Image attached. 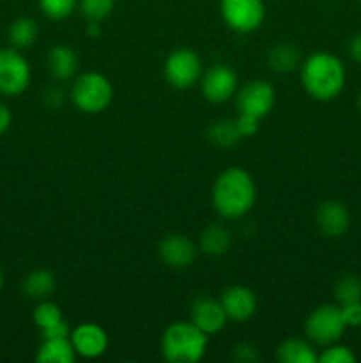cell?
I'll return each mask as SVG.
<instances>
[{
    "label": "cell",
    "instance_id": "obj_1",
    "mask_svg": "<svg viewBox=\"0 0 361 363\" xmlns=\"http://www.w3.org/2000/svg\"><path fill=\"white\" fill-rule=\"evenodd\" d=\"M257 201V186L248 170L230 167L223 170L212 186L214 211L225 220L243 218Z\"/></svg>",
    "mask_w": 361,
    "mask_h": 363
},
{
    "label": "cell",
    "instance_id": "obj_2",
    "mask_svg": "<svg viewBox=\"0 0 361 363\" xmlns=\"http://www.w3.org/2000/svg\"><path fill=\"white\" fill-rule=\"evenodd\" d=\"M301 84L317 101H331L345 87V66L329 52H315L301 64Z\"/></svg>",
    "mask_w": 361,
    "mask_h": 363
},
{
    "label": "cell",
    "instance_id": "obj_3",
    "mask_svg": "<svg viewBox=\"0 0 361 363\" xmlns=\"http://www.w3.org/2000/svg\"><path fill=\"white\" fill-rule=\"evenodd\" d=\"M209 335L191 321H176L161 335V354L170 363H197L207 353Z\"/></svg>",
    "mask_w": 361,
    "mask_h": 363
},
{
    "label": "cell",
    "instance_id": "obj_4",
    "mask_svg": "<svg viewBox=\"0 0 361 363\" xmlns=\"http://www.w3.org/2000/svg\"><path fill=\"white\" fill-rule=\"evenodd\" d=\"M113 99V85L108 77L98 71H87L74 80L71 101L84 113H101Z\"/></svg>",
    "mask_w": 361,
    "mask_h": 363
},
{
    "label": "cell",
    "instance_id": "obj_5",
    "mask_svg": "<svg viewBox=\"0 0 361 363\" xmlns=\"http://www.w3.org/2000/svg\"><path fill=\"white\" fill-rule=\"evenodd\" d=\"M345 328L347 325L343 321L342 308L329 303L319 305L308 314L306 321H304V333H306L308 340L321 347L338 342Z\"/></svg>",
    "mask_w": 361,
    "mask_h": 363
},
{
    "label": "cell",
    "instance_id": "obj_6",
    "mask_svg": "<svg viewBox=\"0 0 361 363\" xmlns=\"http://www.w3.org/2000/svg\"><path fill=\"white\" fill-rule=\"evenodd\" d=\"M219 13L234 32L250 34L264 23L265 4L264 0H219Z\"/></svg>",
    "mask_w": 361,
    "mask_h": 363
},
{
    "label": "cell",
    "instance_id": "obj_7",
    "mask_svg": "<svg viewBox=\"0 0 361 363\" xmlns=\"http://www.w3.org/2000/svg\"><path fill=\"white\" fill-rule=\"evenodd\" d=\"M166 82L176 89H190L198 84L204 74L202 60L198 53L191 48H177L166 57L163 67Z\"/></svg>",
    "mask_w": 361,
    "mask_h": 363
},
{
    "label": "cell",
    "instance_id": "obj_8",
    "mask_svg": "<svg viewBox=\"0 0 361 363\" xmlns=\"http://www.w3.org/2000/svg\"><path fill=\"white\" fill-rule=\"evenodd\" d=\"M30 64L16 48L0 50V94H23L30 85Z\"/></svg>",
    "mask_w": 361,
    "mask_h": 363
},
{
    "label": "cell",
    "instance_id": "obj_9",
    "mask_svg": "<svg viewBox=\"0 0 361 363\" xmlns=\"http://www.w3.org/2000/svg\"><path fill=\"white\" fill-rule=\"evenodd\" d=\"M275 87L265 80H251L237 91L236 106L239 113H250L262 119L275 108Z\"/></svg>",
    "mask_w": 361,
    "mask_h": 363
},
{
    "label": "cell",
    "instance_id": "obj_10",
    "mask_svg": "<svg viewBox=\"0 0 361 363\" xmlns=\"http://www.w3.org/2000/svg\"><path fill=\"white\" fill-rule=\"evenodd\" d=\"M237 85H239V80H237L236 71L223 64L212 66L200 78L202 94L211 103L229 101L236 96Z\"/></svg>",
    "mask_w": 361,
    "mask_h": 363
},
{
    "label": "cell",
    "instance_id": "obj_11",
    "mask_svg": "<svg viewBox=\"0 0 361 363\" xmlns=\"http://www.w3.org/2000/svg\"><path fill=\"white\" fill-rule=\"evenodd\" d=\"M69 339L78 357L87 358V360L101 358L108 351L110 346L108 333L96 323H81V325H78L76 328L71 330Z\"/></svg>",
    "mask_w": 361,
    "mask_h": 363
},
{
    "label": "cell",
    "instance_id": "obj_12",
    "mask_svg": "<svg viewBox=\"0 0 361 363\" xmlns=\"http://www.w3.org/2000/svg\"><path fill=\"white\" fill-rule=\"evenodd\" d=\"M190 321L205 335H216L222 332L229 323L222 301L211 296H198L191 303Z\"/></svg>",
    "mask_w": 361,
    "mask_h": 363
},
{
    "label": "cell",
    "instance_id": "obj_13",
    "mask_svg": "<svg viewBox=\"0 0 361 363\" xmlns=\"http://www.w3.org/2000/svg\"><path fill=\"white\" fill-rule=\"evenodd\" d=\"M159 259L172 269H186L195 262L198 248L184 234H168L159 241Z\"/></svg>",
    "mask_w": 361,
    "mask_h": 363
},
{
    "label": "cell",
    "instance_id": "obj_14",
    "mask_svg": "<svg viewBox=\"0 0 361 363\" xmlns=\"http://www.w3.org/2000/svg\"><path fill=\"white\" fill-rule=\"evenodd\" d=\"M223 308L229 318V321L234 323H246L257 312V298L255 293L246 286H230L222 293Z\"/></svg>",
    "mask_w": 361,
    "mask_h": 363
},
{
    "label": "cell",
    "instance_id": "obj_15",
    "mask_svg": "<svg viewBox=\"0 0 361 363\" xmlns=\"http://www.w3.org/2000/svg\"><path fill=\"white\" fill-rule=\"evenodd\" d=\"M315 222L324 236L340 238L349 230L350 213L340 201H326L319 206Z\"/></svg>",
    "mask_w": 361,
    "mask_h": 363
},
{
    "label": "cell",
    "instance_id": "obj_16",
    "mask_svg": "<svg viewBox=\"0 0 361 363\" xmlns=\"http://www.w3.org/2000/svg\"><path fill=\"white\" fill-rule=\"evenodd\" d=\"M78 64H80V60H78L76 52L67 45L53 46L48 52V57H46V67H48L50 74L59 82L74 78L78 71Z\"/></svg>",
    "mask_w": 361,
    "mask_h": 363
},
{
    "label": "cell",
    "instance_id": "obj_17",
    "mask_svg": "<svg viewBox=\"0 0 361 363\" xmlns=\"http://www.w3.org/2000/svg\"><path fill=\"white\" fill-rule=\"evenodd\" d=\"M230 247H232V234L222 223H211L202 230L198 248L209 257L225 255L230 250Z\"/></svg>",
    "mask_w": 361,
    "mask_h": 363
},
{
    "label": "cell",
    "instance_id": "obj_18",
    "mask_svg": "<svg viewBox=\"0 0 361 363\" xmlns=\"http://www.w3.org/2000/svg\"><path fill=\"white\" fill-rule=\"evenodd\" d=\"M23 294L30 300L42 301L48 300L57 287V279L50 269L38 268L32 269L27 277L23 279Z\"/></svg>",
    "mask_w": 361,
    "mask_h": 363
},
{
    "label": "cell",
    "instance_id": "obj_19",
    "mask_svg": "<svg viewBox=\"0 0 361 363\" xmlns=\"http://www.w3.org/2000/svg\"><path fill=\"white\" fill-rule=\"evenodd\" d=\"M76 357L71 339L66 337V339H42L35 360L39 363H74Z\"/></svg>",
    "mask_w": 361,
    "mask_h": 363
},
{
    "label": "cell",
    "instance_id": "obj_20",
    "mask_svg": "<svg viewBox=\"0 0 361 363\" xmlns=\"http://www.w3.org/2000/svg\"><path fill=\"white\" fill-rule=\"evenodd\" d=\"M276 360L282 363H317L314 344L303 339H287L276 347Z\"/></svg>",
    "mask_w": 361,
    "mask_h": 363
},
{
    "label": "cell",
    "instance_id": "obj_21",
    "mask_svg": "<svg viewBox=\"0 0 361 363\" xmlns=\"http://www.w3.org/2000/svg\"><path fill=\"white\" fill-rule=\"evenodd\" d=\"M207 138L218 147L229 149L239 144L243 140V135L239 133L236 119H218L209 126Z\"/></svg>",
    "mask_w": 361,
    "mask_h": 363
},
{
    "label": "cell",
    "instance_id": "obj_22",
    "mask_svg": "<svg viewBox=\"0 0 361 363\" xmlns=\"http://www.w3.org/2000/svg\"><path fill=\"white\" fill-rule=\"evenodd\" d=\"M39 34V27L35 23V20L27 16H21L18 20H14L11 23L9 32V43L13 45V48L16 50H25V48H30L32 45L35 43Z\"/></svg>",
    "mask_w": 361,
    "mask_h": 363
},
{
    "label": "cell",
    "instance_id": "obj_23",
    "mask_svg": "<svg viewBox=\"0 0 361 363\" xmlns=\"http://www.w3.org/2000/svg\"><path fill=\"white\" fill-rule=\"evenodd\" d=\"M268 62L275 73H290L299 66V50L289 43H280L271 48Z\"/></svg>",
    "mask_w": 361,
    "mask_h": 363
},
{
    "label": "cell",
    "instance_id": "obj_24",
    "mask_svg": "<svg viewBox=\"0 0 361 363\" xmlns=\"http://www.w3.org/2000/svg\"><path fill=\"white\" fill-rule=\"evenodd\" d=\"M32 319H34V325L41 332H45V330H50L59 325V323H62L64 315L59 305L50 300H42L38 301V305H35L34 312H32Z\"/></svg>",
    "mask_w": 361,
    "mask_h": 363
},
{
    "label": "cell",
    "instance_id": "obj_25",
    "mask_svg": "<svg viewBox=\"0 0 361 363\" xmlns=\"http://www.w3.org/2000/svg\"><path fill=\"white\" fill-rule=\"evenodd\" d=\"M335 298L340 305L361 300V279L354 273H345L335 282Z\"/></svg>",
    "mask_w": 361,
    "mask_h": 363
},
{
    "label": "cell",
    "instance_id": "obj_26",
    "mask_svg": "<svg viewBox=\"0 0 361 363\" xmlns=\"http://www.w3.org/2000/svg\"><path fill=\"white\" fill-rule=\"evenodd\" d=\"M76 6L78 0H39L42 14L55 21L66 20L67 16H71Z\"/></svg>",
    "mask_w": 361,
    "mask_h": 363
},
{
    "label": "cell",
    "instance_id": "obj_27",
    "mask_svg": "<svg viewBox=\"0 0 361 363\" xmlns=\"http://www.w3.org/2000/svg\"><path fill=\"white\" fill-rule=\"evenodd\" d=\"M115 0H80L81 14L87 21H103L112 14Z\"/></svg>",
    "mask_w": 361,
    "mask_h": 363
},
{
    "label": "cell",
    "instance_id": "obj_28",
    "mask_svg": "<svg viewBox=\"0 0 361 363\" xmlns=\"http://www.w3.org/2000/svg\"><path fill=\"white\" fill-rule=\"evenodd\" d=\"M319 362L321 363H354L356 362V354L353 353L350 347L335 342L324 347V351L319 354Z\"/></svg>",
    "mask_w": 361,
    "mask_h": 363
},
{
    "label": "cell",
    "instance_id": "obj_29",
    "mask_svg": "<svg viewBox=\"0 0 361 363\" xmlns=\"http://www.w3.org/2000/svg\"><path fill=\"white\" fill-rule=\"evenodd\" d=\"M232 358L239 363H257L260 360V353L251 342H241L234 347Z\"/></svg>",
    "mask_w": 361,
    "mask_h": 363
},
{
    "label": "cell",
    "instance_id": "obj_30",
    "mask_svg": "<svg viewBox=\"0 0 361 363\" xmlns=\"http://www.w3.org/2000/svg\"><path fill=\"white\" fill-rule=\"evenodd\" d=\"M237 128H239V133L243 135V138L253 137L255 133L260 128V119L255 116H250V113H239V117L236 119Z\"/></svg>",
    "mask_w": 361,
    "mask_h": 363
},
{
    "label": "cell",
    "instance_id": "obj_31",
    "mask_svg": "<svg viewBox=\"0 0 361 363\" xmlns=\"http://www.w3.org/2000/svg\"><path fill=\"white\" fill-rule=\"evenodd\" d=\"M342 308L343 321L347 326H360L361 325V300L353 301V303L340 305Z\"/></svg>",
    "mask_w": 361,
    "mask_h": 363
},
{
    "label": "cell",
    "instance_id": "obj_32",
    "mask_svg": "<svg viewBox=\"0 0 361 363\" xmlns=\"http://www.w3.org/2000/svg\"><path fill=\"white\" fill-rule=\"evenodd\" d=\"M42 101H45V105L48 106V108H60V106L64 105V101H66V91L60 87H48L45 91V96H42Z\"/></svg>",
    "mask_w": 361,
    "mask_h": 363
},
{
    "label": "cell",
    "instance_id": "obj_33",
    "mask_svg": "<svg viewBox=\"0 0 361 363\" xmlns=\"http://www.w3.org/2000/svg\"><path fill=\"white\" fill-rule=\"evenodd\" d=\"M66 337H71L69 323L66 319L62 323H59V325L53 326V328L41 332V339H66Z\"/></svg>",
    "mask_w": 361,
    "mask_h": 363
},
{
    "label": "cell",
    "instance_id": "obj_34",
    "mask_svg": "<svg viewBox=\"0 0 361 363\" xmlns=\"http://www.w3.org/2000/svg\"><path fill=\"white\" fill-rule=\"evenodd\" d=\"M11 123H13V113L7 108V105L0 101V135H4L9 130Z\"/></svg>",
    "mask_w": 361,
    "mask_h": 363
},
{
    "label": "cell",
    "instance_id": "obj_35",
    "mask_svg": "<svg viewBox=\"0 0 361 363\" xmlns=\"http://www.w3.org/2000/svg\"><path fill=\"white\" fill-rule=\"evenodd\" d=\"M349 55L361 64V34H356L349 43Z\"/></svg>",
    "mask_w": 361,
    "mask_h": 363
},
{
    "label": "cell",
    "instance_id": "obj_36",
    "mask_svg": "<svg viewBox=\"0 0 361 363\" xmlns=\"http://www.w3.org/2000/svg\"><path fill=\"white\" fill-rule=\"evenodd\" d=\"M85 30H87L88 38H99V34H101V21H88Z\"/></svg>",
    "mask_w": 361,
    "mask_h": 363
},
{
    "label": "cell",
    "instance_id": "obj_37",
    "mask_svg": "<svg viewBox=\"0 0 361 363\" xmlns=\"http://www.w3.org/2000/svg\"><path fill=\"white\" fill-rule=\"evenodd\" d=\"M2 287H4V272L2 268H0V291H2Z\"/></svg>",
    "mask_w": 361,
    "mask_h": 363
},
{
    "label": "cell",
    "instance_id": "obj_38",
    "mask_svg": "<svg viewBox=\"0 0 361 363\" xmlns=\"http://www.w3.org/2000/svg\"><path fill=\"white\" fill-rule=\"evenodd\" d=\"M357 108H360V112H361V94H360V98H357Z\"/></svg>",
    "mask_w": 361,
    "mask_h": 363
},
{
    "label": "cell",
    "instance_id": "obj_39",
    "mask_svg": "<svg viewBox=\"0 0 361 363\" xmlns=\"http://www.w3.org/2000/svg\"><path fill=\"white\" fill-rule=\"evenodd\" d=\"M360 330H361V325H360Z\"/></svg>",
    "mask_w": 361,
    "mask_h": 363
},
{
    "label": "cell",
    "instance_id": "obj_40",
    "mask_svg": "<svg viewBox=\"0 0 361 363\" xmlns=\"http://www.w3.org/2000/svg\"><path fill=\"white\" fill-rule=\"evenodd\" d=\"M0 50H2V48H0Z\"/></svg>",
    "mask_w": 361,
    "mask_h": 363
},
{
    "label": "cell",
    "instance_id": "obj_41",
    "mask_svg": "<svg viewBox=\"0 0 361 363\" xmlns=\"http://www.w3.org/2000/svg\"><path fill=\"white\" fill-rule=\"evenodd\" d=\"M360 2H361V0H360Z\"/></svg>",
    "mask_w": 361,
    "mask_h": 363
}]
</instances>
